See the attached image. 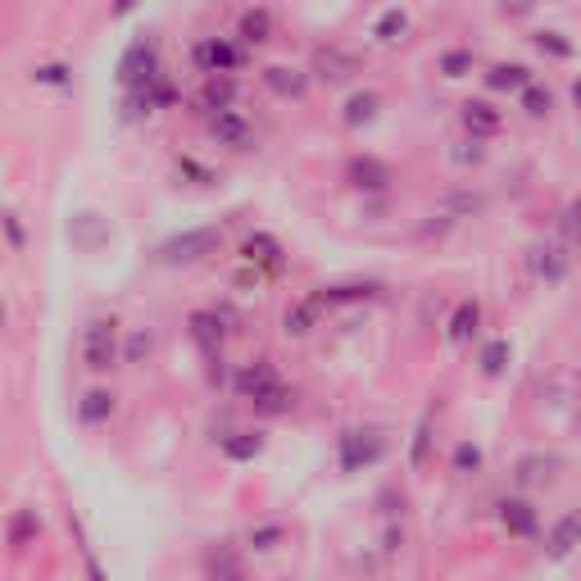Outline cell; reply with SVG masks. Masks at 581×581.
Segmentation results:
<instances>
[{"mask_svg":"<svg viewBox=\"0 0 581 581\" xmlns=\"http://www.w3.org/2000/svg\"><path fill=\"white\" fill-rule=\"evenodd\" d=\"M218 246H223V227L205 223V227H187L178 237H168L164 246L155 250V259L168 268H187V264H200V259L218 255Z\"/></svg>","mask_w":581,"mask_h":581,"instance_id":"obj_1","label":"cell"},{"mask_svg":"<svg viewBox=\"0 0 581 581\" xmlns=\"http://www.w3.org/2000/svg\"><path fill=\"white\" fill-rule=\"evenodd\" d=\"M119 359H123L119 323L114 318H91L82 327V368L87 373H109V368H119Z\"/></svg>","mask_w":581,"mask_h":581,"instance_id":"obj_2","label":"cell"},{"mask_svg":"<svg viewBox=\"0 0 581 581\" xmlns=\"http://www.w3.org/2000/svg\"><path fill=\"white\" fill-rule=\"evenodd\" d=\"M155 78H164V60H159V41L155 37H137L119 60V87L123 91H141Z\"/></svg>","mask_w":581,"mask_h":581,"instance_id":"obj_3","label":"cell"},{"mask_svg":"<svg viewBox=\"0 0 581 581\" xmlns=\"http://www.w3.org/2000/svg\"><path fill=\"white\" fill-rule=\"evenodd\" d=\"M382 454H386V441L377 432H364V427H350V432L341 436V445H336L341 473H364V468H373Z\"/></svg>","mask_w":581,"mask_h":581,"instance_id":"obj_4","label":"cell"},{"mask_svg":"<svg viewBox=\"0 0 581 581\" xmlns=\"http://www.w3.org/2000/svg\"><path fill=\"white\" fill-rule=\"evenodd\" d=\"M209 137H214L218 146L237 150V155L255 150V128H250V119L241 114L237 105H232V109H218V114H209Z\"/></svg>","mask_w":581,"mask_h":581,"instance_id":"obj_5","label":"cell"},{"mask_svg":"<svg viewBox=\"0 0 581 581\" xmlns=\"http://www.w3.org/2000/svg\"><path fill=\"white\" fill-rule=\"evenodd\" d=\"M246 64V46L232 37H205L196 46V69L200 73H237Z\"/></svg>","mask_w":581,"mask_h":581,"instance_id":"obj_6","label":"cell"},{"mask_svg":"<svg viewBox=\"0 0 581 581\" xmlns=\"http://www.w3.org/2000/svg\"><path fill=\"white\" fill-rule=\"evenodd\" d=\"M345 182H350L355 191H364V196H382V191H391L395 173H391V164H386V159L355 155L350 164H345Z\"/></svg>","mask_w":581,"mask_h":581,"instance_id":"obj_7","label":"cell"},{"mask_svg":"<svg viewBox=\"0 0 581 581\" xmlns=\"http://www.w3.org/2000/svg\"><path fill=\"white\" fill-rule=\"evenodd\" d=\"M273 386H282V377H277V368L268 364V359H250V364H241L237 377H232V391H237V400H246V404H259Z\"/></svg>","mask_w":581,"mask_h":581,"instance_id":"obj_8","label":"cell"},{"mask_svg":"<svg viewBox=\"0 0 581 581\" xmlns=\"http://www.w3.org/2000/svg\"><path fill=\"white\" fill-rule=\"evenodd\" d=\"M187 332L191 341L200 345V355H223V341H227V314L223 309H196V314L187 318Z\"/></svg>","mask_w":581,"mask_h":581,"instance_id":"obj_9","label":"cell"},{"mask_svg":"<svg viewBox=\"0 0 581 581\" xmlns=\"http://www.w3.org/2000/svg\"><path fill=\"white\" fill-rule=\"evenodd\" d=\"M359 60L345 46H318L314 50V78L327 87H341V82H355Z\"/></svg>","mask_w":581,"mask_h":581,"instance_id":"obj_10","label":"cell"},{"mask_svg":"<svg viewBox=\"0 0 581 581\" xmlns=\"http://www.w3.org/2000/svg\"><path fill=\"white\" fill-rule=\"evenodd\" d=\"M241 259H246V268H255V273H282L286 250H282V241L268 237V232H250V237L241 241Z\"/></svg>","mask_w":581,"mask_h":581,"instance_id":"obj_11","label":"cell"},{"mask_svg":"<svg viewBox=\"0 0 581 581\" xmlns=\"http://www.w3.org/2000/svg\"><path fill=\"white\" fill-rule=\"evenodd\" d=\"M259 78H264V87L273 91L277 100H305L309 96V73L296 69V64H268Z\"/></svg>","mask_w":581,"mask_h":581,"instance_id":"obj_12","label":"cell"},{"mask_svg":"<svg viewBox=\"0 0 581 581\" xmlns=\"http://www.w3.org/2000/svg\"><path fill=\"white\" fill-rule=\"evenodd\" d=\"M577 545H581V509H572L550 527V536H545V554H550V559H568Z\"/></svg>","mask_w":581,"mask_h":581,"instance_id":"obj_13","label":"cell"},{"mask_svg":"<svg viewBox=\"0 0 581 581\" xmlns=\"http://www.w3.org/2000/svg\"><path fill=\"white\" fill-rule=\"evenodd\" d=\"M196 105L205 109V114L232 109V105H237V78H232V73H205V87H200Z\"/></svg>","mask_w":581,"mask_h":581,"instance_id":"obj_14","label":"cell"},{"mask_svg":"<svg viewBox=\"0 0 581 581\" xmlns=\"http://www.w3.org/2000/svg\"><path fill=\"white\" fill-rule=\"evenodd\" d=\"M459 119H463V128H468V137H495V132L504 128L500 109L486 105V100H463V105H459Z\"/></svg>","mask_w":581,"mask_h":581,"instance_id":"obj_15","label":"cell"},{"mask_svg":"<svg viewBox=\"0 0 581 581\" xmlns=\"http://www.w3.org/2000/svg\"><path fill=\"white\" fill-rule=\"evenodd\" d=\"M237 41L246 50H259V46H268V41H273V14H268V5H250V10L241 14Z\"/></svg>","mask_w":581,"mask_h":581,"instance_id":"obj_16","label":"cell"},{"mask_svg":"<svg viewBox=\"0 0 581 581\" xmlns=\"http://www.w3.org/2000/svg\"><path fill=\"white\" fill-rule=\"evenodd\" d=\"M500 522H504V532L518 536V541H532L536 527H541L532 500H500Z\"/></svg>","mask_w":581,"mask_h":581,"instance_id":"obj_17","label":"cell"},{"mask_svg":"<svg viewBox=\"0 0 581 581\" xmlns=\"http://www.w3.org/2000/svg\"><path fill=\"white\" fill-rule=\"evenodd\" d=\"M218 454H223L227 463H255L259 454H264V436L250 432V427L227 432V436H218Z\"/></svg>","mask_w":581,"mask_h":581,"instance_id":"obj_18","label":"cell"},{"mask_svg":"<svg viewBox=\"0 0 581 581\" xmlns=\"http://www.w3.org/2000/svg\"><path fill=\"white\" fill-rule=\"evenodd\" d=\"M527 268H532L536 282L554 286V282H563V277H568V255H563L559 246H536L532 255H527Z\"/></svg>","mask_w":581,"mask_h":581,"instance_id":"obj_19","label":"cell"},{"mask_svg":"<svg viewBox=\"0 0 581 581\" xmlns=\"http://www.w3.org/2000/svg\"><path fill=\"white\" fill-rule=\"evenodd\" d=\"M318 323H323V300H318V296L296 300V305L282 314V332L286 336H309Z\"/></svg>","mask_w":581,"mask_h":581,"instance_id":"obj_20","label":"cell"},{"mask_svg":"<svg viewBox=\"0 0 581 581\" xmlns=\"http://www.w3.org/2000/svg\"><path fill=\"white\" fill-rule=\"evenodd\" d=\"M477 327H482V305L477 300H459L450 323H445V336H450V345H468L477 336Z\"/></svg>","mask_w":581,"mask_h":581,"instance_id":"obj_21","label":"cell"},{"mask_svg":"<svg viewBox=\"0 0 581 581\" xmlns=\"http://www.w3.org/2000/svg\"><path fill=\"white\" fill-rule=\"evenodd\" d=\"M368 37H373L377 46H400V41L409 37V10H400V5L382 10L373 19V28H368Z\"/></svg>","mask_w":581,"mask_h":581,"instance_id":"obj_22","label":"cell"},{"mask_svg":"<svg viewBox=\"0 0 581 581\" xmlns=\"http://www.w3.org/2000/svg\"><path fill=\"white\" fill-rule=\"evenodd\" d=\"M377 109H382V96L377 91H355V96L345 100V109H341V123L345 128H368V123L377 119Z\"/></svg>","mask_w":581,"mask_h":581,"instance_id":"obj_23","label":"cell"},{"mask_svg":"<svg viewBox=\"0 0 581 581\" xmlns=\"http://www.w3.org/2000/svg\"><path fill=\"white\" fill-rule=\"evenodd\" d=\"M114 409H119V404H114V395H109V391H87L78 400V423L82 427H100V423L114 418Z\"/></svg>","mask_w":581,"mask_h":581,"instance_id":"obj_24","label":"cell"},{"mask_svg":"<svg viewBox=\"0 0 581 581\" xmlns=\"http://www.w3.org/2000/svg\"><path fill=\"white\" fill-rule=\"evenodd\" d=\"M527 82H536L527 64H495V69L486 73V87H491V91H513V96H518Z\"/></svg>","mask_w":581,"mask_h":581,"instance_id":"obj_25","label":"cell"},{"mask_svg":"<svg viewBox=\"0 0 581 581\" xmlns=\"http://www.w3.org/2000/svg\"><path fill=\"white\" fill-rule=\"evenodd\" d=\"M318 300H323V309L332 305H355V300H368L373 296V286L368 282H345V286H323V291H314Z\"/></svg>","mask_w":581,"mask_h":581,"instance_id":"obj_26","label":"cell"},{"mask_svg":"<svg viewBox=\"0 0 581 581\" xmlns=\"http://www.w3.org/2000/svg\"><path fill=\"white\" fill-rule=\"evenodd\" d=\"M282 541H286V532L277 522H264V527H250L246 532V550H259V554H273Z\"/></svg>","mask_w":581,"mask_h":581,"instance_id":"obj_27","label":"cell"},{"mask_svg":"<svg viewBox=\"0 0 581 581\" xmlns=\"http://www.w3.org/2000/svg\"><path fill=\"white\" fill-rule=\"evenodd\" d=\"M518 105H522V114H532V119H545L550 114V105H554V96L545 87H536V82H527V87L518 91Z\"/></svg>","mask_w":581,"mask_h":581,"instance_id":"obj_28","label":"cell"},{"mask_svg":"<svg viewBox=\"0 0 581 581\" xmlns=\"http://www.w3.org/2000/svg\"><path fill=\"white\" fill-rule=\"evenodd\" d=\"M37 532H41V522H37V513H32V509H19L10 518V545H14V550L32 545V536H37Z\"/></svg>","mask_w":581,"mask_h":581,"instance_id":"obj_29","label":"cell"},{"mask_svg":"<svg viewBox=\"0 0 581 581\" xmlns=\"http://www.w3.org/2000/svg\"><path fill=\"white\" fill-rule=\"evenodd\" d=\"M473 69H477L473 50H445V55H441V73H445V78H468Z\"/></svg>","mask_w":581,"mask_h":581,"instance_id":"obj_30","label":"cell"},{"mask_svg":"<svg viewBox=\"0 0 581 581\" xmlns=\"http://www.w3.org/2000/svg\"><path fill=\"white\" fill-rule=\"evenodd\" d=\"M509 355H513L509 341H486V345H482V373H486V377H500L504 364H509Z\"/></svg>","mask_w":581,"mask_h":581,"instance_id":"obj_31","label":"cell"},{"mask_svg":"<svg viewBox=\"0 0 581 581\" xmlns=\"http://www.w3.org/2000/svg\"><path fill=\"white\" fill-rule=\"evenodd\" d=\"M150 350H155V336H150L146 327H137V332L128 336V345H123V359H128V364H146Z\"/></svg>","mask_w":581,"mask_h":581,"instance_id":"obj_32","label":"cell"},{"mask_svg":"<svg viewBox=\"0 0 581 581\" xmlns=\"http://www.w3.org/2000/svg\"><path fill=\"white\" fill-rule=\"evenodd\" d=\"M454 473H463V477H468V473H477V468H482V450H477V445L473 441H463V445H454Z\"/></svg>","mask_w":581,"mask_h":581,"instance_id":"obj_33","label":"cell"},{"mask_svg":"<svg viewBox=\"0 0 581 581\" xmlns=\"http://www.w3.org/2000/svg\"><path fill=\"white\" fill-rule=\"evenodd\" d=\"M32 82H41V87H64L69 69L64 64H41V69H32Z\"/></svg>","mask_w":581,"mask_h":581,"instance_id":"obj_34","label":"cell"},{"mask_svg":"<svg viewBox=\"0 0 581 581\" xmlns=\"http://www.w3.org/2000/svg\"><path fill=\"white\" fill-rule=\"evenodd\" d=\"M450 159H454V164H482V137L459 141V146L450 150Z\"/></svg>","mask_w":581,"mask_h":581,"instance_id":"obj_35","label":"cell"},{"mask_svg":"<svg viewBox=\"0 0 581 581\" xmlns=\"http://www.w3.org/2000/svg\"><path fill=\"white\" fill-rule=\"evenodd\" d=\"M559 37H563V32H536V46L550 50V55H559V60H568L572 46H568V41H559Z\"/></svg>","mask_w":581,"mask_h":581,"instance_id":"obj_36","label":"cell"},{"mask_svg":"<svg viewBox=\"0 0 581 581\" xmlns=\"http://www.w3.org/2000/svg\"><path fill=\"white\" fill-rule=\"evenodd\" d=\"M0 223H5V237H10V246H14V250H23V246H28V232H23L19 214H5V218H0Z\"/></svg>","mask_w":581,"mask_h":581,"instance_id":"obj_37","label":"cell"},{"mask_svg":"<svg viewBox=\"0 0 581 581\" xmlns=\"http://www.w3.org/2000/svg\"><path fill=\"white\" fill-rule=\"evenodd\" d=\"M132 10H137V0H114V19H128Z\"/></svg>","mask_w":581,"mask_h":581,"instance_id":"obj_38","label":"cell"},{"mask_svg":"<svg viewBox=\"0 0 581 581\" xmlns=\"http://www.w3.org/2000/svg\"><path fill=\"white\" fill-rule=\"evenodd\" d=\"M568 218H572V232H577V241H581V200L572 205V214H568Z\"/></svg>","mask_w":581,"mask_h":581,"instance_id":"obj_39","label":"cell"},{"mask_svg":"<svg viewBox=\"0 0 581 581\" xmlns=\"http://www.w3.org/2000/svg\"><path fill=\"white\" fill-rule=\"evenodd\" d=\"M5 323H10V309H5V300H0V332H5Z\"/></svg>","mask_w":581,"mask_h":581,"instance_id":"obj_40","label":"cell"},{"mask_svg":"<svg viewBox=\"0 0 581 581\" xmlns=\"http://www.w3.org/2000/svg\"><path fill=\"white\" fill-rule=\"evenodd\" d=\"M572 100H577V109H581V82H577V87H572Z\"/></svg>","mask_w":581,"mask_h":581,"instance_id":"obj_41","label":"cell"}]
</instances>
